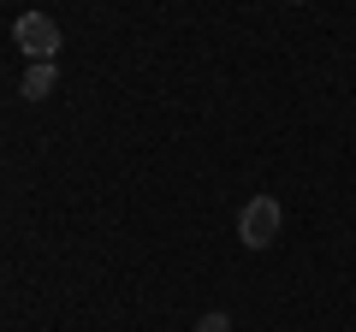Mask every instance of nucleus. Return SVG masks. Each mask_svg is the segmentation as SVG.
<instances>
[{"label": "nucleus", "mask_w": 356, "mask_h": 332, "mask_svg": "<svg viewBox=\"0 0 356 332\" xmlns=\"http://www.w3.org/2000/svg\"><path fill=\"white\" fill-rule=\"evenodd\" d=\"M13 42H18V53H24L30 65H54V53H60V24H54L48 13H18Z\"/></svg>", "instance_id": "f257e3e1"}, {"label": "nucleus", "mask_w": 356, "mask_h": 332, "mask_svg": "<svg viewBox=\"0 0 356 332\" xmlns=\"http://www.w3.org/2000/svg\"><path fill=\"white\" fill-rule=\"evenodd\" d=\"M280 226H285V208L273 202V196H250L243 214H238V238L250 243V249H267V243L280 238Z\"/></svg>", "instance_id": "f03ea898"}, {"label": "nucleus", "mask_w": 356, "mask_h": 332, "mask_svg": "<svg viewBox=\"0 0 356 332\" xmlns=\"http://www.w3.org/2000/svg\"><path fill=\"white\" fill-rule=\"evenodd\" d=\"M54 83H60V72H54V65H30L24 83H18V95H24V101H48Z\"/></svg>", "instance_id": "7ed1b4c3"}, {"label": "nucleus", "mask_w": 356, "mask_h": 332, "mask_svg": "<svg viewBox=\"0 0 356 332\" xmlns=\"http://www.w3.org/2000/svg\"><path fill=\"white\" fill-rule=\"evenodd\" d=\"M196 332H232V315L226 308H208V315L196 320Z\"/></svg>", "instance_id": "20e7f679"}]
</instances>
